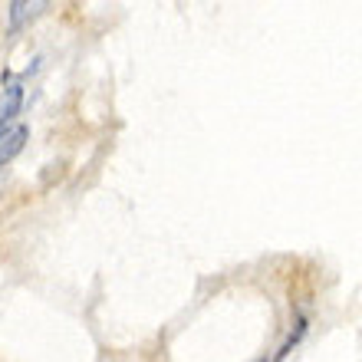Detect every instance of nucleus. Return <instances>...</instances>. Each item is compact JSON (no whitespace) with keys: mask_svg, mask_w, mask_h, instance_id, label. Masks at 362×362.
Instances as JSON below:
<instances>
[{"mask_svg":"<svg viewBox=\"0 0 362 362\" xmlns=\"http://www.w3.org/2000/svg\"><path fill=\"white\" fill-rule=\"evenodd\" d=\"M20 105H23V86H20V79L7 76V86H4V95H0V139L10 132V122L17 119Z\"/></svg>","mask_w":362,"mask_h":362,"instance_id":"nucleus-1","label":"nucleus"},{"mask_svg":"<svg viewBox=\"0 0 362 362\" xmlns=\"http://www.w3.org/2000/svg\"><path fill=\"white\" fill-rule=\"evenodd\" d=\"M23 142H27V125H13V129L0 139V168L23 152Z\"/></svg>","mask_w":362,"mask_h":362,"instance_id":"nucleus-2","label":"nucleus"},{"mask_svg":"<svg viewBox=\"0 0 362 362\" xmlns=\"http://www.w3.org/2000/svg\"><path fill=\"white\" fill-rule=\"evenodd\" d=\"M40 10H47L43 0H33V4H27V0H13V4H10V30H20L27 20L37 17Z\"/></svg>","mask_w":362,"mask_h":362,"instance_id":"nucleus-3","label":"nucleus"},{"mask_svg":"<svg viewBox=\"0 0 362 362\" xmlns=\"http://www.w3.org/2000/svg\"><path fill=\"white\" fill-rule=\"evenodd\" d=\"M303 333H306V316H300V320H296V329H293V336H290V339H286V343H284V349L276 353V362H284L286 356L293 353V346L300 343V339H303Z\"/></svg>","mask_w":362,"mask_h":362,"instance_id":"nucleus-4","label":"nucleus"},{"mask_svg":"<svg viewBox=\"0 0 362 362\" xmlns=\"http://www.w3.org/2000/svg\"><path fill=\"white\" fill-rule=\"evenodd\" d=\"M257 362H267V359H257Z\"/></svg>","mask_w":362,"mask_h":362,"instance_id":"nucleus-5","label":"nucleus"}]
</instances>
